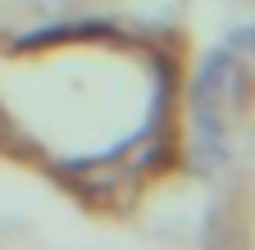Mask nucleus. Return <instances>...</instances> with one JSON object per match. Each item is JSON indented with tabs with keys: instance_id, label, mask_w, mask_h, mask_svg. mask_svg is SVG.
<instances>
[{
	"instance_id": "nucleus-1",
	"label": "nucleus",
	"mask_w": 255,
	"mask_h": 250,
	"mask_svg": "<svg viewBox=\"0 0 255 250\" xmlns=\"http://www.w3.org/2000/svg\"><path fill=\"white\" fill-rule=\"evenodd\" d=\"M237 46H246L255 55V27H242V32H237Z\"/></svg>"
}]
</instances>
